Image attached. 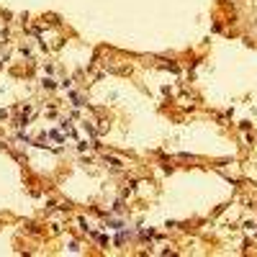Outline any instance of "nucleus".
I'll return each mask as SVG.
<instances>
[{
    "label": "nucleus",
    "mask_w": 257,
    "mask_h": 257,
    "mask_svg": "<svg viewBox=\"0 0 257 257\" xmlns=\"http://www.w3.org/2000/svg\"><path fill=\"white\" fill-rule=\"evenodd\" d=\"M129 237H131V232H121V234L116 237V244H123V242H126Z\"/></svg>",
    "instance_id": "obj_1"
},
{
    "label": "nucleus",
    "mask_w": 257,
    "mask_h": 257,
    "mask_svg": "<svg viewBox=\"0 0 257 257\" xmlns=\"http://www.w3.org/2000/svg\"><path fill=\"white\" fill-rule=\"evenodd\" d=\"M106 160H108V165H111V167H121V162H118L116 157H106Z\"/></svg>",
    "instance_id": "obj_2"
},
{
    "label": "nucleus",
    "mask_w": 257,
    "mask_h": 257,
    "mask_svg": "<svg viewBox=\"0 0 257 257\" xmlns=\"http://www.w3.org/2000/svg\"><path fill=\"white\" fill-rule=\"evenodd\" d=\"M113 211H116V214H121V211H123V201H116V206H113Z\"/></svg>",
    "instance_id": "obj_3"
},
{
    "label": "nucleus",
    "mask_w": 257,
    "mask_h": 257,
    "mask_svg": "<svg viewBox=\"0 0 257 257\" xmlns=\"http://www.w3.org/2000/svg\"><path fill=\"white\" fill-rule=\"evenodd\" d=\"M44 87H49V90H52V87H54V80H49V77H44Z\"/></svg>",
    "instance_id": "obj_4"
}]
</instances>
